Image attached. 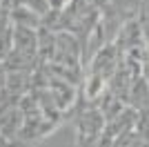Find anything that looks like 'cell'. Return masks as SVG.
Returning a JSON list of instances; mask_svg holds the SVG:
<instances>
[{
  "instance_id": "obj_1",
  "label": "cell",
  "mask_w": 149,
  "mask_h": 147,
  "mask_svg": "<svg viewBox=\"0 0 149 147\" xmlns=\"http://www.w3.org/2000/svg\"><path fill=\"white\" fill-rule=\"evenodd\" d=\"M11 51H13V27L0 34V62H7Z\"/></svg>"
},
{
  "instance_id": "obj_2",
  "label": "cell",
  "mask_w": 149,
  "mask_h": 147,
  "mask_svg": "<svg viewBox=\"0 0 149 147\" xmlns=\"http://www.w3.org/2000/svg\"><path fill=\"white\" fill-rule=\"evenodd\" d=\"M7 78H9V69L5 62H0V94L7 92Z\"/></svg>"
},
{
  "instance_id": "obj_3",
  "label": "cell",
  "mask_w": 149,
  "mask_h": 147,
  "mask_svg": "<svg viewBox=\"0 0 149 147\" xmlns=\"http://www.w3.org/2000/svg\"><path fill=\"white\" fill-rule=\"evenodd\" d=\"M96 7H105V5H109V0H91Z\"/></svg>"
},
{
  "instance_id": "obj_4",
  "label": "cell",
  "mask_w": 149,
  "mask_h": 147,
  "mask_svg": "<svg viewBox=\"0 0 149 147\" xmlns=\"http://www.w3.org/2000/svg\"><path fill=\"white\" fill-rule=\"evenodd\" d=\"M0 2H9V0H0Z\"/></svg>"
}]
</instances>
